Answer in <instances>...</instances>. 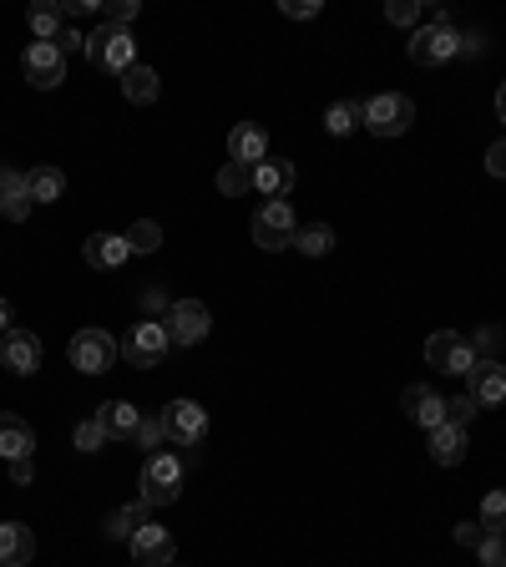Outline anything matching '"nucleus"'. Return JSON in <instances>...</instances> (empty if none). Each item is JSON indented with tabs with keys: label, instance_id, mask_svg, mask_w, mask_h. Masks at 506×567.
<instances>
[{
	"label": "nucleus",
	"instance_id": "obj_1",
	"mask_svg": "<svg viewBox=\"0 0 506 567\" xmlns=\"http://www.w3.org/2000/svg\"><path fill=\"white\" fill-rule=\"evenodd\" d=\"M87 61L97 66V72H107V76H122V72H132L137 66V41H132V30L127 26H91V36H87Z\"/></svg>",
	"mask_w": 506,
	"mask_h": 567
},
{
	"label": "nucleus",
	"instance_id": "obj_2",
	"mask_svg": "<svg viewBox=\"0 0 506 567\" xmlns=\"http://www.w3.org/2000/svg\"><path fill=\"white\" fill-rule=\"evenodd\" d=\"M137 502H147V507H173L177 496H183V461H177L173 452H152L143 461V477H137Z\"/></svg>",
	"mask_w": 506,
	"mask_h": 567
},
{
	"label": "nucleus",
	"instance_id": "obj_3",
	"mask_svg": "<svg viewBox=\"0 0 506 567\" xmlns=\"http://www.w3.org/2000/svg\"><path fill=\"white\" fill-rule=\"evenodd\" d=\"M248 233H254V244H259L263 254H284V248H294V233H299V223H294V204L289 198H269V204L254 213Z\"/></svg>",
	"mask_w": 506,
	"mask_h": 567
},
{
	"label": "nucleus",
	"instance_id": "obj_4",
	"mask_svg": "<svg viewBox=\"0 0 506 567\" xmlns=\"http://www.w3.org/2000/svg\"><path fill=\"white\" fill-rule=\"evenodd\" d=\"M416 122V102L405 91H380L370 102H360V127H370L375 137H400Z\"/></svg>",
	"mask_w": 506,
	"mask_h": 567
},
{
	"label": "nucleus",
	"instance_id": "obj_5",
	"mask_svg": "<svg viewBox=\"0 0 506 567\" xmlns=\"http://www.w3.org/2000/svg\"><path fill=\"white\" fill-rule=\"evenodd\" d=\"M66 355H72V365L82 370V375H107V370L116 365V355H122V340H112L107 330H97V324H87V330H76L72 335Z\"/></svg>",
	"mask_w": 506,
	"mask_h": 567
},
{
	"label": "nucleus",
	"instance_id": "obj_6",
	"mask_svg": "<svg viewBox=\"0 0 506 567\" xmlns=\"http://www.w3.org/2000/svg\"><path fill=\"white\" fill-rule=\"evenodd\" d=\"M168 349H173L168 324H162V320H137L127 330V340H122V360L137 365V370H152V365L168 360Z\"/></svg>",
	"mask_w": 506,
	"mask_h": 567
},
{
	"label": "nucleus",
	"instance_id": "obj_7",
	"mask_svg": "<svg viewBox=\"0 0 506 567\" xmlns=\"http://www.w3.org/2000/svg\"><path fill=\"white\" fill-rule=\"evenodd\" d=\"M405 51L416 66H446V61L461 57V36H456V26H416Z\"/></svg>",
	"mask_w": 506,
	"mask_h": 567
},
{
	"label": "nucleus",
	"instance_id": "obj_8",
	"mask_svg": "<svg viewBox=\"0 0 506 567\" xmlns=\"http://www.w3.org/2000/svg\"><path fill=\"white\" fill-rule=\"evenodd\" d=\"M425 365L441 370V375H471L477 349H471V340L466 335H456V330H435V335L425 340Z\"/></svg>",
	"mask_w": 506,
	"mask_h": 567
},
{
	"label": "nucleus",
	"instance_id": "obj_9",
	"mask_svg": "<svg viewBox=\"0 0 506 567\" xmlns=\"http://www.w3.org/2000/svg\"><path fill=\"white\" fill-rule=\"evenodd\" d=\"M162 431H168L173 446H202V436H208V410L198 400H188V395H177V400L162 406Z\"/></svg>",
	"mask_w": 506,
	"mask_h": 567
},
{
	"label": "nucleus",
	"instance_id": "obj_10",
	"mask_svg": "<svg viewBox=\"0 0 506 567\" xmlns=\"http://www.w3.org/2000/svg\"><path fill=\"white\" fill-rule=\"evenodd\" d=\"M21 76H26L36 91H57L66 82V57H61L57 41H30L26 57H21Z\"/></svg>",
	"mask_w": 506,
	"mask_h": 567
},
{
	"label": "nucleus",
	"instance_id": "obj_11",
	"mask_svg": "<svg viewBox=\"0 0 506 567\" xmlns=\"http://www.w3.org/2000/svg\"><path fill=\"white\" fill-rule=\"evenodd\" d=\"M162 324H168V340H173V345H202L208 330H213V309L202 305V299H177V305L162 315Z\"/></svg>",
	"mask_w": 506,
	"mask_h": 567
},
{
	"label": "nucleus",
	"instance_id": "obj_12",
	"mask_svg": "<svg viewBox=\"0 0 506 567\" xmlns=\"http://www.w3.org/2000/svg\"><path fill=\"white\" fill-rule=\"evenodd\" d=\"M466 395L477 400V410H496L506 406V365L502 360H477L466 375Z\"/></svg>",
	"mask_w": 506,
	"mask_h": 567
},
{
	"label": "nucleus",
	"instance_id": "obj_13",
	"mask_svg": "<svg viewBox=\"0 0 506 567\" xmlns=\"http://www.w3.org/2000/svg\"><path fill=\"white\" fill-rule=\"evenodd\" d=\"M132 563L137 567H168L177 563V547H173V532L158 522H143L132 532Z\"/></svg>",
	"mask_w": 506,
	"mask_h": 567
},
{
	"label": "nucleus",
	"instance_id": "obj_14",
	"mask_svg": "<svg viewBox=\"0 0 506 567\" xmlns=\"http://www.w3.org/2000/svg\"><path fill=\"white\" fill-rule=\"evenodd\" d=\"M0 365H5L11 375H36V370H41V335H30V330L0 335Z\"/></svg>",
	"mask_w": 506,
	"mask_h": 567
},
{
	"label": "nucleus",
	"instance_id": "obj_15",
	"mask_svg": "<svg viewBox=\"0 0 506 567\" xmlns=\"http://www.w3.org/2000/svg\"><path fill=\"white\" fill-rule=\"evenodd\" d=\"M405 416L420 426V431H435V426H446V395L431 391V385H410V391L400 395Z\"/></svg>",
	"mask_w": 506,
	"mask_h": 567
},
{
	"label": "nucleus",
	"instance_id": "obj_16",
	"mask_svg": "<svg viewBox=\"0 0 506 567\" xmlns=\"http://www.w3.org/2000/svg\"><path fill=\"white\" fill-rule=\"evenodd\" d=\"M0 456H5V466L36 456V431H30V421L15 416V410H0Z\"/></svg>",
	"mask_w": 506,
	"mask_h": 567
},
{
	"label": "nucleus",
	"instance_id": "obj_17",
	"mask_svg": "<svg viewBox=\"0 0 506 567\" xmlns=\"http://www.w3.org/2000/svg\"><path fill=\"white\" fill-rule=\"evenodd\" d=\"M269 158V127L259 122H238L229 132V162H244V168H259Z\"/></svg>",
	"mask_w": 506,
	"mask_h": 567
},
{
	"label": "nucleus",
	"instance_id": "obj_18",
	"mask_svg": "<svg viewBox=\"0 0 506 567\" xmlns=\"http://www.w3.org/2000/svg\"><path fill=\"white\" fill-rule=\"evenodd\" d=\"M30 183H26V173L21 168H0V213L11 223H26L30 219Z\"/></svg>",
	"mask_w": 506,
	"mask_h": 567
},
{
	"label": "nucleus",
	"instance_id": "obj_19",
	"mask_svg": "<svg viewBox=\"0 0 506 567\" xmlns=\"http://www.w3.org/2000/svg\"><path fill=\"white\" fill-rule=\"evenodd\" d=\"M82 259H87L91 269H122V263L132 259L127 233H91L87 244H82Z\"/></svg>",
	"mask_w": 506,
	"mask_h": 567
},
{
	"label": "nucleus",
	"instance_id": "obj_20",
	"mask_svg": "<svg viewBox=\"0 0 506 567\" xmlns=\"http://www.w3.org/2000/svg\"><path fill=\"white\" fill-rule=\"evenodd\" d=\"M36 532L26 522H0V567H30Z\"/></svg>",
	"mask_w": 506,
	"mask_h": 567
},
{
	"label": "nucleus",
	"instance_id": "obj_21",
	"mask_svg": "<svg viewBox=\"0 0 506 567\" xmlns=\"http://www.w3.org/2000/svg\"><path fill=\"white\" fill-rule=\"evenodd\" d=\"M254 193H263V204H269V198H289L294 193V162L263 158L259 168H254Z\"/></svg>",
	"mask_w": 506,
	"mask_h": 567
},
{
	"label": "nucleus",
	"instance_id": "obj_22",
	"mask_svg": "<svg viewBox=\"0 0 506 567\" xmlns=\"http://www.w3.org/2000/svg\"><path fill=\"white\" fill-rule=\"evenodd\" d=\"M97 421L107 431V441H132L137 426H143V410L132 406V400H107V406H97Z\"/></svg>",
	"mask_w": 506,
	"mask_h": 567
},
{
	"label": "nucleus",
	"instance_id": "obj_23",
	"mask_svg": "<svg viewBox=\"0 0 506 567\" xmlns=\"http://www.w3.org/2000/svg\"><path fill=\"white\" fill-rule=\"evenodd\" d=\"M431 436V461L435 466H461L466 461V426H435V431H425Z\"/></svg>",
	"mask_w": 506,
	"mask_h": 567
},
{
	"label": "nucleus",
	"instance_id": "obj_24",
	"mask_svg": "<svg viewBox=\"0 0 506 567\" xmlns=\"http://www.w3.org/2000/svg\"><path fill=\"white\" fill-rule=\"evenodd\" d=\"M158 91H162L158 72H152V66H143V61H137L132 72H122V97H127V102L152 107V102H158Z\"/></svg>",
	"mask_w": 506,
	"mask_h": 567
},
{
	"label": "nucleus",
	"instance_id": "obj_25",
	"mask_svg": "<svg viewBox=\"0 0 506 567\" xmlns=\"http://www.w3.org/2000/svg\"><path fill=\"white\" fill-rule=\"evenodd\" d=\"M26 21H30V30H36V41H57L61 30H66V26H61L66 15H61L57 0H36V5L26 11Z\"/></svg>",
	"mask_w": 506,
	"mask_h": 567
},
{
	"label": "nucleus",
	"instance_id": "obj_26",
	"mask_svg": "<svg viewBox=\"0 0 506 567\" xmlns=\"http://www.w3.org/2000/svg\"><path fill=\"white\" fill-rule=\"evenodd\" d=\"M26 183H30V204H57L66 193V173L61 168H30Z\"/></svg>",
	"mask_w": 506,
	"mask_h": 567
},
{
	"label": "nucleus",
	"instance_id": "obj_27",
	"mask_svg": "<svg viewBox=\"0 0 506 567\" xmlns=\"http://www.w3.org/2000/svg\"><path fill=\"white\" fill-rule=\"evenodd\" d=\"M294 248H299L304 259H324L334 248V229L330 223H304V229L294 233Z\"/></svg>",
	"mask_w": 506,
	"mask_h": 567
},
{
	"label": "nucleus",
	"instance_id": "obj_28",
	"mask_svg": "<svg viewBox=\"0 0 506 567\" xmlns=\"http://www.w3.org/2000/svg\"><path fill=\"white\" fill-rule=\"evenodd\" d=\"M147 511H152L147 502H137V507H116L112 517H107V538H112V542H132V532L147 522Z\"/></svg>",
	"mask_w": 506,
	"mask_h": 567
},
{
	"label": "nucleus",
	"instance_id": "obj_29",
	"mask_svg": "<svg viewBox=\"0 0 506 567\" xmlns=\"http://www.w3.org/2000/svg\"><path fill=\"white\" fill-rule=\"evenodd\" d=\"M218 193H223V198H244V193H254V168H244V162H223Z\"/></svg>",
	"mask_w": 506,
	"mask_h": 567
},
{
	"label": "nucleus",
	"instance_id": "obj_30",
	"mask_svg": "<svg viewBox=\"0 0 506 567\" xmlns=\"http://www.w3.org/2000/svg\"><path fill=\"white\" fill-rule=\"evenodd\" d=\"M355 127H360V102H330L324 132H330V137H349Z\"/></svg>",
	"mask_w": 506,
	"mask_h": 567
},
{
	"label": "nucleus",
	"instance_id": "obj_31",
	"mask_svg": "<svg viewBox=\"0 0 506 567\" xmlns=\"http://www.w3.org/2000/svg\"><path fill=\"white\" fill-rule=\"evenodd\" d=\"M466 340H471V349H477V360H496V355H502V345H506L502 324H477Z\"/></svg>",
	"mask_w": 506,
	"mask_h": 567
},
{
	"label": "nucleus",
	"instance_id": "obj_32",
	"mask_svg": "<svg viewBox=\"0 0 506 567\" xmlns=\"http://www.w3.org/2000/svg\"><path fill=\"white\" fill-rule=\"evenodd\" d=\"M486 532H506V486H496V492L481 496V517H477Z\"/></svg>",
	"mask_w": 506,
	"mask_h": 567
},
{
	"label": "nucleus",
	"instance_id": "obj_33",
	"mask_svg": "<svg viewBox=\"0 0 506 567\" xmlns=\"http://www.w3.org/2000/svg\"><path fill=\"white\" fill-rule=\"evenodd\" d=\"M127 244H132V254H158V248H162V229H158V223H152V219L132 223Z\"/></svg>",
	"mask_w": 506,
	"mask_h": 567
},
{
	"label": "nucleus",
	"instance_id": "obj_34",
	"mask_svg": "<svg viewBox=\"0 0 506 567\" xmlns=\"http://www.w3.org/2000/svg\"><path fill=\"white\" fill-rule=\"evenodd\" d=\"M137 15H143V0H107V5H101V21H107V26H127L132 30Z\"/></svg>",
	"mask_w": 506,
	"mask_h": 567
},
{
	"label": "nucleus",
	"instance_id": "obj_35",
	"mask_svg": "<svg viewBox=\"0 0 506 567\" xmlns=\"http://www.w3.org/2000/svg\"><path fill=\"white\" fill-rule=\"evenodd\" d=\"M137 446H147V456L152 452H162V446H168V431H162V416H143V426H137Z\"/></svg>",
	"mask_w": 506,
	"mask_h": 567
},
{
	"label": "nucleus",
	"instance_id": "obj_36",
	"mask_svg": "<svg viewBox=\"0 0 506 567\" xmlns=\"http://www.w3.org/2000/svg\"><path fill=\"white\" fill-rule=\"evenodd\" d=\"M477 557H481V567H506V532H486Z\"/></svg>",
	"mask_w": 506,
	"mask_h": 567
},
{
	"label": "nucleus",
	"instance_id": "obj_37",
	"mask_svg": "<svg viewBox=\"0 0 506 567\" xmlns=\"http://www.w3.org/2000/svg\"><path fill=\"white\" fill-rule=\"evenodd\" d=\"M76 452H101V446H107V431H101V421L97 416H91V421H82L76 426Z\"/></svg>",
	"mask_w": 506,
	"mask_h": 567
},
{
	"label": "nucleus",
	"instance_id": "obj_38",
	"mask_svg": "<svg viewBox=\"0 0 506 567\" xmlns=\"http://www.w3.org/2000/svg\"><path fill=\"white\" fill-rule=\"evenodd\" d=\"M385 21H391V26H416L420 0H391V5H385Z\"/></svg>",
	"mask_w": 506,
	"mask_h": 567
},
{
	"label": "nucleus",
	"instance_id": "obj_39",
	"mask_svg": "<svg viewBox=\"0 0 506 567\" xmlns=\"http://www.w3.org/2000/svg\"><path fill=\"white\" fill-rule=\"evenodd\" d=\"M324 11L319 0H279V15H289V21H314Z\"/></svg>",
	"mask_w": 506,
	"mask_h": 567
},
{
	"label": "nucleus",
	"instance_id": "obj_40",
	"mask_svg": "<svg viewBox=\"0 0 506 567\" xmlns=\"http://www.w3.org/2000/svg\"><path fill=\"white\" fill-rule=\"evenodd\" d=\"M471 416H477V400H471V395H456V400H446V421L451 426H466Z\"/></svg>",
	"mask_w": 506,
	"mask_h": 567
},
{
	"label": "nucleus",
	"instance_id": "obj_41",
	"mask_svg": "<svg viewBox=\"0 0 506 567\" xmlns=\"http://www.w3.org/2000/svg\"><path fill=\"white\" fill-rule=\"evenodd\" d=\"M486 173H492V177H506V137L486 147Z\"/></svg>",
	"mask_w": 506,
	"mask_h": 567
},
{
	"label": "nucleus",
	"instance_id": "obj_42",
	"mask_svg": "<svg viewBox=\"0 0 506 567\" xmlns=\"http://www.w3.org/2000/svg\"><path fill=\"white\" fill-rule=\"evenodd\" d=\"M481 538H486L481 522H456V542H461V547H481Z\"/></svg>",
	"mask_w": 506,
	"mask_h": 567
},
{
	"label": "nucleus",
	"instance_id": "obj_43",
	"mask_svg": "<svg viewBox=\"0 0 506 567\" xmlns=\"http://www.w3.org/2000/svg\"><path fill=\"white\" fill-rule=\"evenodd\" d=\"M11 481L15 486H30L36 481V461H11Z\"/></svg>",
	"mask_w": 506,
	"mask_h": 567
},
{
	"label": "nucleus",
	"instance_id": "obj_44",
	"mask_svg": "<svg viewBox=\"0 0 506 567\" xmlns=\"http://www.w3.org/2000/svg\"><path fill=\"white\" fill-rule=\"evenodd\" d=\"M57 46H61V57H66V51H87V36H76V30H61Z\"/></svg>",
	"mask_w": 506,
	"mask_h": 567
},
{
	"label": "nucleus",
	"instance_id": "obj_45",
	"mask_svg": "<svg viewBox=\"0 0 506 567\" xmlns=\"http://www.w3.org/2000/svg\"><path fill=\"white\" fill-rule=\"evenodd\" d=\"M143 305H147V309H173V305H168V294H162V289H147V294H143Z\"/></svg>",
	"mask_w": 506,
	"mask_h": 567
},
{
	"label": "nucleus",
	"instance_id": "obj_46",
	"mask_svg": "<svg viewBox=\"0 0 506 567\" xmlns=\"http://www.w3.org/2000/svg\"><path fill=\"white\" fill-rule=\"evenodd\" d=\"M15 324H11V305H5V299H0V335H11Z\"/></svg>",
	"mask_w": 506,
	"mask_h": 567
},
{
	"label": "nucleus",
	"instance_id": "obj_47",
	"mask_svg": "<svg viewBox=\"0 0 506 567\" xmlns=\"http://www.w3.org/2000/svg\"><path fill=\"white\" fill-rule=\"evenodd\" d=\"M496 116H502V122H506V82H502V87H496Z\"/></svg>",
	"mask_w": 506,
	"mask_h": 567
},
{
	"label": "nucleus",
	"instance_id": "obj_48",
	"mask_svg": "<svg viewBox=\"0 0 506 567\" xmlns=\"http://www.w3.org/2000/svg\"><path fill=\"white\" fill-rule=\"evenodd\" d=\"M168 567H183V563H168Z\"/></svg>",
	"mask_w": 506,
	"mask_h": 567
}]
</instances>
